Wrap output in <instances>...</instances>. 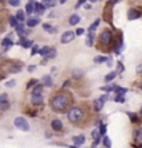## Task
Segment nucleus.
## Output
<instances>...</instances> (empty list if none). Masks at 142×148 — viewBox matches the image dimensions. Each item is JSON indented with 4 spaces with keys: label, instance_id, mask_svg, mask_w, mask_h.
<instances>
[{
    "label": "nucleus",
    "instance_id": "1",
    "mask_svg": "<svg viewBox=\"0 0 142 148\" xmlns=\"http://www.w3.org/2000/svg\"><path fill=\"white\" fill-rule=\"evenodd\" d=\"M71 103H72L71 96H69L68 93L61 91V93H57V94L50 100V107H51V110L55 111V112H64V111L69 107Z\"/></svg>",
    "mask_w": 142,
    "mask_h": 148
},
{
    "label": "nucleus",
    "instance_id": "2",
    "mask_svg": "<svg viewBox=\"0 0 142 148\" xmlns=\"http://www.w3.org/2000/svg\"><path fill=\"white\" fill-rule=\"evenodd\" d=\"M68 121L71 123L79 125L80 122L84 121V111L82 107H73L68 112Z\"/></svg>",
    "mask_w": 142,
    "mask_h": 148
},
{
    "label": "nucleus",
    "instance_id": "3",
    "mask_svg": "<svg viewBox=\"0 0 142 148\" xmlns=\"http://www.w3.org/2000/svg\"><path fill=\"white\" fill-rule=\"evenodd\" d=\"M112 40H113V33L110 32L109 29H105L101 35H99V45L101 46H109L112 43Z\"/></svg>",
    "mask_w": 142,
    "mask_h": 148
},
{
    "label": "nucleus",
    "instance_id": "4",
    "mask_svg": "<svg viewBox=\"0 0 142 148\" xmlns=\"http://www.w3.org/2000/svg\"><path fill=\"white\" fill-rule=\"evenodd\" d=\"M14 126H15L17 129L22 130V132H28V130H29V123H28V121H26L25 118H22V116H18V118L14 119Z\"/></svg>",
    "mask_w": 142,
    "mask_h": 148
},
{
    "label": "nucleus",
    "instance_id": "5",
    "mask_svg": "<svg viewBox=\"0 0 142 148\" xmlns=\"http://www.w3.org/2000/svg\"><path fill=\"white\" fill-rule=\"evenodd\" d=\"M76 38V32H72V31H66L61 35V43L62 45H68V43H71L73 42V39Z\"/></svg>",
    "mask_w": 142,
    "mask_h": 148
},
{
    "label": "nucleus",
    "instance_id": "6",
    "mask_svg": "<svg viewBox=\"0 0 142 148\" xmlns=\"http://www.w3.org/2000/svg\"><path fill=\"white\" fill-rule=\"evenodd\" d=\"M109 98V96L108 94H103L102 97H99L98 100H95L94 101V105H95V111H101L102 110V107L105 105V103H106V100Z\"/></svg>",
    "mask_w": 142,
    "mask_h": 148
},
{
    "label": "nucleus",
    "instance_id": "7",
    "mask_svg": "<svg viewBox=\"0 0 142 148\" xmlns=\"http://www.w3.org/2000/svg\"><path fill=\"white\" fill-rule=\"evenodd\" d=\"M139 17H141V13H139L138 10H135V8H131V10H128L127 18H128L130 21H132V19H138Z\"/></svg>",
    "mask_w": 142,
    "mask_h": 148
},
{
    "label": "nucleus",
    "instance_id": "8",
    "mask_svg": "<svg viewBox=\"0 0 142 148\" xmlns=\"http://www.w3.org/2000/svg\"><path fill=\"white\" fill-rule=\"evenodd\" d=\"M44 11H46V4L35 1V13H37L39 15H43V14H44Z\"/></svg>",
    "mask_w": 142,
    "mask_h": 148
},
{
    "label": "nucleus",
    "instance_id": "9",
    "mask_svg": "<svg viewBox=\"0 0 142 148\" xmlns=\"http://www.w3.org/2000/svg\"><path fill=\"white\" fill-rule=\"evenodd\" d=\"M134 140H135V144H137L135 147H142V127L135 132V137H134Z\"/></svg>",
    "mask_w": 142,
    "mask_h": 148
},
{
    "label": "nucleus",
    "instance_id": "10",
    "mask_svg": "<svg viewBox=\"0 0 142 148\" xmlns=\"http://www.w3.org/2000/svg\"><path fill=\"white\" fill-rule=\"evenodd\" d=\"M51 127H52V130L59 132V130H62L64 125H62V122H61V121H58V119H54V121L51 122Z\"/></svg>",
    "mask_w": 142,
    "mask_h": 148
},
{
    "label": "nucleus",
    "instance_id": "11",
    "mask_svg": "<svg viewBox=\"0 0 142 148\" xmlns=\"http://www.w3.org/2000/svg\"><path fill=\"white\" fill-rule=\"evenodd\" d=\"M40 24V18H28L26 19V26L29 28H35L36 25Z\"/></svg>",
    "mask_w": 142,
    "mask_h": 148
},
{
    "label": "nucleus",
    "instance_id": "12",
    "mask_svg": "<svg viewBox=\"0 0 142 148\" xmlns=\"http://www.w3.org/2000/svg\"><path fill=\"white\" fill-rule=\"evenodd\" d=\"M44 101V98H43V94L40 93V94H32V103L36 104V105H39Z\"/></svg>",
    "mask_w": 142,
    "mask_h": 148
},
{
    "label": "nucleus",
    "instance_id": "13",
    "mask_svg": "<svg viewBox=\"0 0 142 148\" xmlns=\"http://www.w3.org/2000/svg\"><path fill=\"white\" fill-rule=\"evenodd\" d=\"M72 140L75 143V145H83L84 141H86V137H84L83 134H80V136H75Z\"/></svg>",
    "mask_w": 142,
    "mask_h": 148
},
{
    "label": "nucleus",
    "instance_id": "14",
    "mask_svg": "<svg viewBox=\"0 0 142 148\" xmlns=\"http://www.w3.org/2000/svg\"><path fill=\"white\" fill-rule=\"evenodd\" d=\"M79 22H80V15L77 14H72L71 17H69V25H77Z\"/></svg>",
    "mask_w": 142,
    "mask_h": 148
},
{
    "label": "nucleus",
    "instance_id": "15",
    "mask_svg": "<svg viewBox=\"0 0 142 148\" xmlns=\"http://www.w3.org/2000/svg\"><path fill=\"white\" fill-rule=\"evenodd\" d=\"M94 39H95V33H94V32H88L87 39H86V46L91 47V46H92V43H94Z\"/></svg>",
    "mask_w": 142,
    "mask_h": 148
},
{
    "label": "nucleus",
    "instance_id": "16",
    "mask_svg": "<svg viewBox=\"0 0 142 148\" xmlns=\"http://www.w3.org/2000/svg\"><path fill=\"white\" fill-rule=\"evenodd\" d=\"M41 82H43V84H44V86H47V87H51V86H52V77L50 76V75H44V76L41 77Z\"/></svg>",
    "mask_w": 142,
    "mask_h": 148
},
{
    "label": "nucleus",
    "instance_id": "17",
    "mask_svg": "<svg viewBox=\"0 0 142 148\" xmlns=\"http://www.w3.org/2000/svg\"><path fill=\"white\" fill-rule=\"evenodd\" d=\"M8 21H10V25L13 26L14 29H15V28H18V26L21 25V22L18 21V19H17V17H14V15H10Z\"/></svg>",
    "mask_w": 142,
    "mask_h": 148
},
{
    "label": "nucleus",
    "instance_id": "18",
    "mask_svg": "<svg viewBox=\"0 0 142 148\" xmlns=\"http://www.w3.org/2000/svg\"><path fill=\"white\" fill-rule=\"evenodd\" d=\"M113 91L116 93V96H124L127 93V89L126 87H120V86H115L113 87Z\"/></svg>",
    "mask_w": 142,
    "mask_h": 148
},
{
    "label": "nucleus",
    "instance_id": "19",
    "mask_svg": "<svg viewBox=\"0 0 142 148\" xmlns=\"http://www.w3.org/2000/svg\"><path fill=\"white\" fill-rule=\"evenodd\" d=\"M116 76H117V72L116 71L109 72V73L105 76V82H106V83H110V82H112V80H113V79H115Z\"/></svg>",
    "mask_w": 142,
    "mask_h": 148
},
{
    "label": "nucleus",
    "instance_id": "20",
    "mask_svg": "<svg viewBox=\"0 0 142 148\" xmlns=\"http://www.w3.org/2000/svg\"><path fill=\"white\" fill-rule=\"evenodd\" d=\"M25 11H26V14L35 13V3H33V1H29V3L26 4V6H25Z\"/></svg>",
    "mask_w": 142,
    "mask_h": 148
},
{
    "label": "nucleus",
    "instance_id": "21",
    "mask_svg": "<svg viewBox=\"0 0 142 148\" xmlns=\"http://www.w3.org/2000/svg\"><path fill=\"white\" fill-rule=\"evenodd\" d=\"M1 45L4 46L6 49H8V47H11V46H14V42L11 40V39H8V38H4L3 40H1Z\"/></svg>",
    "mask_w": 142,
    "mask_h": 148
},
{
    "label": "nucleus",
    "instance_id": "22",
    "mask_svg": "<svg viewBox=\"0 0 142 148\" xmlns=\"http://www.w3.org/2000/svg\"><path fill=\"white\" fill-rule=\"evenodd\" d=\"M102 145L105 148H110L112 147V141H110V138L108 137V136H103V138H102Z\"/></svg>",
    "mask_w": 142,
    "mask_h": 148
},
{
    "label": "nucleus",
    "instance_id": "23",
    "mask_svg": "<svg viewBox=\"0 0 142 148\" xmlns=\"http://www.w3.org/2000/svg\"><path fill=\"white\" fill-rule=\"evenodd\" d=\"M50 50H51V47H47V46H44V47H43V49H40V56H41V57H47V56H48V53H50Z\"/></svg>",
    "mask_w": 142,
    "mask_h": 148
},
{
    "label": "nucleus",
    "instance_id": "24",
    "mask_svg": "<svg viewBox=\"0 0 142 148\" xmlns=\"http://www.w3.org/2000/svg\"><path fill=\"white\" fill-rule=\"evenodd\" d=\"M25 11H22V10H20V11H17V15H15V17H17V19H18V21H20V22H24V21H25Z\"/></svg>",
    "mask_w": 142,
    "mask_h": 148
},
{
    "label": "nucleus",
    "instance_id": "25",
    "mask_svg": "<svg viewBox=\"0 0 142 148\" xmlns=\"http://www.w3.org/2000/svg\"><path fill=\"white\" fill-rule=\"evenodd\" d=\"M43 28H44V31H47V32H50V33H54V32H57V29L55 28H52L50 24H43Z\"/></svg>",
    "mask_w": 142,
    "mask_h": 148
},
{
    "label": "nucleus",
    "instance_id": "26",
    "mask_svg": "<svg viewBox=\"0 0 142 148\" xmlns=\"http://www.w3.org/2000/svg\"><path fill=\"white\" fill-rule=\"evenodd\" d=\"M99 24H101V19H95V21H94V24L88 28V32H94V31L98 28V25H99Z\"/></svg>",
    "mask_w": 142,
    "mask_h": 148
},
{
    "label": "nucleus",
    "instance_id": "27",
    "mask_svg": "<svg viewBox=\"0 0 142 148\" xmlns=\"http://www.w3.org/2000/svg\"><path fill=\"white\" fill-rule=\"evenodd\" d=\"M33 42L32 40H29V39H28V40H25V42H24V43H22V47H24V49H29V47H33Z\"/></svg>",
    "mask_w": 142,
    "mask_h": 148
},
{
    "label": "nucleus",
    "instance_id": "28",
    "mask_svg": "<svg viewBox=\"0 0 142 148\" xmlns=\"http://www.w3.org/2000/svg\"><path fill=\"white\" fill-rule=\"evenodd\" d=\"M99 133H101V136L106 134V126H105V123H102V122H99Z\"/></svg>",
    "mask_w": 142,
    "mask_h": 148
},
{
    "label": "nucleus",
    "instance_id": "29",
    "mask_svg": "<svg viewBox=\"0 0 142 148\" xmlns=\"http://www.w3.org/2000/svg\"><path fill=\"white\" fill-rule=\"evenodd\" d=\"M108 60H109L108 57H102V56H99V57H97L95 60H94V61H95L97 64H101V62H106Z\"/></svg>",
    "mask_w": 142,
    "mask_h": 148
},
{
    "label": "nucleus",
    "instance_id": "30",
    "mask_svg": "<svg viewBox=\"0 0 142 148\" xmlns=\"http://www.w3.org/2000/svg\"><path fill=\"white\" fill-rule=\"evenodd\" d=\"M55 57H57V50H55V49H51L50 53H48V56L46 58H50V60H51V58H55Z\"/></svg>",
    "mask_w": 142,
    "mask_h": 148
},
{
    "label": "nucleus",
    "instance_id": "31",
    "mask_svg": "<svg viewBox=\"0 0 142 148\" xmlns=\"http://www.w3.org/2000/svg\"><path fill=\"white\" fill-rule=\"evenodd\" d=\"M8 4L13 7H18L21 4V0H8Z\"/></svg>",
    "mask_w": 142,
    "mask_h": 148
},
{
    "label": "nucleus",
    "instance_id": "32",
    "mask_svg": "<svg viewBox=\"0 0 142 148\" xmlns=\"http://www.w3.org/2000/svg\"><path fill=\"white\" fill-rule=\"evenodd\" d=\"M115 101H116V103H126V97L124 96H116L115 97Z\"/></svg>",
    "mask_w": 142,
    "mask_h": 148
},
{
    "label": "nucleus",
    "instance_id": "33",
    "mask_svg": "<svg viewBox=\"0 0 142 148\" xmlns=\"http://www.w3.org/2000/svg\"><path fill=\"white\" fill-rule=\"evenodd\" d=\"M36 53H40V49H39V46H37V45H35L32 47V51H31V54H32V56H35Z\"/></svg>",
    "mask_w": 142,
    "mask_h": 148
},
{
    "label": "nucleus",
    "instance_id": "34",
    "mask_svg": "<svg viewBox=\"0 0 142 148\" xmlns=\"http://www.w3.org/2000/svg\"><path fill=\"white\" fill-rule=\"evenodd\" d=\"M123 71H124V65H123L122 61H119V62H117V72L120 73V72H123Z\"/></svg>",
    "mask_w": 142,
    "mask_h": 148
},
{
    "label": "nucleus",
    "instance_id": "35",
    "mask_svg": "<svg viewBox=\"0 0 142 148\" xmlns=\"http://www.w3.org/2000/svg\"><path fill=\"white\" fill-rule=\"evenodd\" d=\"M72 75H73V77H75V79H77V77H80L82 75H83V72H82V71H73V72H72Z\"/></svg>",
    "mask_w": 142,
    "mask_h": 148
},
{
    "label": "nucleus",
    "instance_id": "36",
    "mask_svg": "<svg viewBox=\"0 0 142 148\" xmlns=\"http://www.w3.org/2000/svg\"><path fill=\"white\" fill-rule=\"evenodd\" d=\"M127 114H128L130 119H131V122H132V123H135L137 121H138V118H137V115H134V114H131V112H127Z\"/></svg>",
    "mask_w": 142,
    "mask_h": 148
},
{
    "label": "nucleus",
    "instance_id": "37",
    "mask_svg": "<svg viewBox=\"0 0 142 148\" xmlns=\"http://www.w3.org/2000/svg\"><path fill=\"white\" fill-rule=\"evenodd\" d=\"M113 87H115V84L113 86H105V87H101V90H103V91H113Z\"/></svg>",
    "mask_w": 142,
    "mask_h": 148
},
{
    "label": "nucleus",
    "instance_id": "38",
    "mask_svg": "<svg viewBox=\"0 0 142 148\" xmlns=\"http://www.w3.org/2000/svg\"><path fill=\"white\" fill-rule=\"evenodd\" d=\"M35 84H37V80H36V79H32V80L28 83V86H26V87H28V89H31V87H32V86H35Z\"/></svg>",
    "mask_w": 142,
    "mask_h": 148
},
{
    "label": "nucleus",
    "instance_id": "39",
    "mask_svg": "<svg viewBox=\"0 0 142 148\" xmlns=\"http://www.w3.org/2000/svg\"><path fill=\"white\" fill-rule=\"evenodd\" d=\"M86 1H87V0H79L77 3H76V6H75V7H76V8H80L82 6H84V3H86Z\"/></svg>",
    "mask_w": 142,
    "mask_h": 148
},
{
    "label": "nucleus",
    "instance_id": "40",
    "mask_svg": "<svg viewBox=\"0 0 142 148\" xmlns=\"http://www.w3.org/2000/svg\"><path fill=\"white\" fill-rule=\"evenodd\" d=\"M57 4V0H51V1H48L47 4H46V7H54Z\"/></svg>",
    "mask_w": 142,
    "mask_h": 148
},
{
    "label": "nucleus",
    "instance_id": "41",
    "mask_svg": "<svg viewBox=\"0 0 142 148\" xmlns=\"http://www.w3.org/2000/svg\"><path fill=\"white\" fill-rule=\"evenodd\" d=\"M84 33V29L83 28H79V29H76V36H82Z\"/></svg>",
    "mask_w": 142,
    "mask_h": 148
},
{
    "label": "nucleus",
    "instance_id": "42",
    "mask_svg": "<svg viewBox=\"0 0 142 148\" xmlns=\"http://www.w3.org/2000/svg\"><path fill=\"white\" fill-rule=\"evenodd\" d=\"M3 103H7V96L6 94L0 96V104H3Z\"/></svg>",
    "mask_w": 142,
    "mask_h": 148
},
{
    "label": "nucleus",
    "instance_id": "43",
    "mask_svg": "<svg viewBox=\"0 0 142 148\" xmlns=\"http://www.w3.org/2000/svg\"><path fill=\"white\" fill-rule=\"evenodd\" d=\"M35 69H36V65H29V66H28V71L29 72H33Z\"/></svg>",
    "mask_w": 142,
    "mask_h": 148
},
{
    "label": "nucleus",
    "instance_id": "44",
    "mask_svg": "<svg viewBox=\"0 0 142 148\" xmlns=\"http://www.w3.org/2000/svg\"><path fill=\"white\" fill-rule=\"evenodd\" d=\"M137 73H142V64L138 65V68H137Z\"/></svg>",
    "mask_w": 142,
    "mask_h": 148
},
{
    "label": "nucleus",
    "instance_id": "45",
    "mask_svg": "<svg viewBox=\"0 0 142 148\" xmlns=\"http://www.w3.org/2000/svg\"><path fill=\"white\" fill-rule=\"evenodd\" d=\"M14 84H15V82H14V80H11V82H7V87H11V86H14Z\"/></svg>",
    "mask_w": 142,
    "mask_h": 148
},
{
    "label": "nucleus",
    "instance_id": "46",
    "mask_svg": "<svg viewBox=\"0 0 142 148\" xmlns=\"http://www.w3.org/2000/svg\"><path fill=\"white\" fill-rule=\"evenodd\" d=\"M119 0H109V6H115Z\"/></svg>",
    "mask_w": 142,
    "mask_h": 148
},
{
    "label": "nucleus",
    "instance_id": "47",
    "mask_svg": "<svg viewBox=\"0 0 142 148\" xmlns=\"http://www.w3.org/2000/svg\"><path fill=\"white\" fill-rule=\"evenodd\" d=\"M84 8L86 10H91V4H84Z\"/></svg>",
    "mask_w": 142,
    "mask_h": 148
},
{
    "label": "nucleus",
    "instance_id": "48",
    "mask_svg": "<svg viewBox=\"0 0 142 148\" xmlns=\"http://www.w3.org/2000/svg\"><path fill=\"white\" fill-rule=\"evenodd\" d=\"M41 1H43V4H47V3H48V1H51V0H41Z\"/></svg>",
    "mask_w": 142,
    "mask_h": 148
},
{
    "label": "nucleus",
    "instance_id": "49",
    "mask_svg": "<svg viewBox=\"0 0 142 148\" xmlns=\"http://www.w3.org/2000/svg\"><path fill=\"white\" fill-rule=\"evenodd\" d=\"M59 3H61V4H65V3H66V0H58Z\"/></svg>",
    "mask_w": 142,
    "mask_h": 148
},
{
    "label": "nucleus",
    "instance_id": "50",
    "mask_svg": "<svg viewBox=\"0 0 142 148\" xmlns=\"http://www.w3.org/2000/svg\"><path fill=\"white\" fill-rule=\"evenodd\" d=\"M90 1L91 3H94V1H98V0H90Z\"/></svg>",
    "mask_w": 142,
    "mask_h": 148
},
{
    "label": "nucleus",
    "instance_id": "51",
    "mask_svg": "<svg viewBox=\"0 0 142 148\" xmlns=\"http://www.w3.org/2000/svg\"><path fill=\"white\" fill-rule=\"evenodd\" d=\"M141 114H142V107H141Z\"/></svg>",
    "mask_w": 142,
    "mask_h": 148
},
{
    "label": "nucleus",
    "instance_id": "52",
    "mask_svg": "<svg viewBox=\"0 0 142 148\" xmlns=\"http://www.w3.org/2000/svg\"><path fill=\"white\" fill-rule=\"evenodd\" d=\"M141 90H142V84H141Z\"/></svg>",
    "mask_w": 142,
    "mask_h": 148
},
{
    "label": "nucleus",
    "instance_id": "53",
    "mask_svg": "<svg viewBox=\"0 0 142 148\" xmlns=\"http://www.w3.org/2000/svg\"><path fill=\"white\" fill-rule=\"evenodd\" d=\"M29 1H33V0H29Z\"/></svg>",
    "mask_w": 142,
    "mask_h": 148
},
{
    "label": "nucleus",
    "instance_id": "54",
    "mask_svg": "<svg viewBox=\"0 0 142 148\" xmlns=\"http://www.w3.org/2000/svg\"><path fill=\"white\" fill-rule=\"evenodd\" d=\"M0 26H1V24H0Z\"/></svg>",
    "mask_w": 142,
    "mask_h": 148
}]
</instances>
